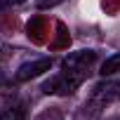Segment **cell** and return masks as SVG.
<instances>
[{
    "label": "cell",
    "instance_id": "obj_1",
    "mask_svg": "<svg viewBox=\"0 0 120 120\" xmlns=\"http://www.w3.org/2000/svg\"><path fill=\"white\" fill-rule=\"evenodd\" d=\"M49 68H52V59L42 56V59H35V61H26V64H21L14 78H17L19 82H26V80H31V78L42 75V73L49 71Z\"/></svg>",
    "mask_w": 120,
    "mask_h": 120
},
{
    "label": "cell",
    "instance_id": "obj_2",
    "mask_svg": "<svg viewBox=\"0 0 120 120\" xmlns=\"http://www.w3.org/2000/svg\"><path fill=\"white\" fill-rule=\"evenodd\" d=\"M94 59H97V52L92 49H80V52H71L66 59H64V68L68 71H87L92 64H94Z\"/></svg>",
    "mask_w": 120,
    "mask_h": 120
},
{
    "label": "cell",
    "instance_id": "obj_3",
    "mask_svg": "<svg viewBox=\"0 0 120 120\" xmlns=\"http://www.w3.org/2000/svg\"><path fill=\"white\" fill-rule=\"evenodd\" d=\"M115 73H120V52L111 54L106 61L101 64V75H104V78H106V75H115Z\"/></svg>",
    "mask_w": 120,
    "mask_h": 120
},
{
    "label": "cell",
    "instance_id": "obj_4",
    "mask_svg": "<svg viewBox=\"0 0 120 120\" xmlns=\"http://www.w3.org/2000/svg\"><path fill=\"white\" fill-rule=\"evenodd\" d=\"M0 120H19V113L12 108H0Z\"/></svg>",
    "mask_w": 120,
    "mask_h": 120
},
{
    "label": "cell",
    "instance_id": "obj_5",
    "mask_svg": "<svg viewBox=\"0 0 120 120\" xmlns=\"http://www.w3.org/2000/svg\"><path fill=\"white\" fill-rule=\"evenodd\" d=\"M59 0H38V7L40 10H45V7H52V5H56Z\"/></svg>",
    "mask_w": 120,
    "mask_h": 120
},
{
    "label": "cell",
    "instance_id": "obj_6",
    "mask_svg": "<svg viewBox=\"0 0 120 120\" xmlns=\"http://www.w3.org/2000/svg\"><path fill=\"white\" fill-rule=\"evenodd\" d=\"M5 5H21V3H26V0H3Z\"/></svg>",
    "mask_w": 120,
    "mask_h": 120
},
{
    "label": "cell",
    "instance_id": "obj_7",
    "mask_svg": "<svg viewBox=\"0 0 120 120\" xmlns=\"http://www.w3.org/2000/svg\"><path fill=\"white\" fill-rule=\"evenodd\" d=\"M0 59H3V49H0Z\"/></svg>",
    "mask_w": 120,
    "mask_h": 120
},
{
    "label": "cell",
    "instance_id": "obj_8",
    "mask_svg": "<svg viewBox=\"0 0 120 120\" xmlns=\"http://www.w3.org/2000/svg\"><path fill=\"white\" fill-rule=\"evenodd\" d=\"M0 85H3V75H0Z\"/></svg>",
    "mask_w": 120,
    "mask_h": 120
}]
</instances>
